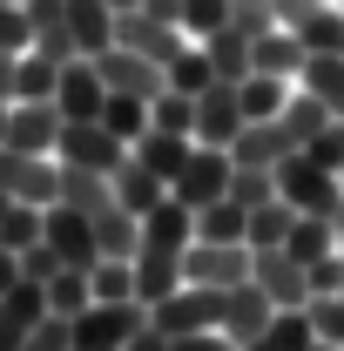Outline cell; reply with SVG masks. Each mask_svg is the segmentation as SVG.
Returning a JSON list of instances; mask_svg holds the SVG:
<instances>
[{"label":"cell","mask_w":344,"mask_h":351,"mask_svg":"<svg viewBox=\"0 0 344 351\" xmlns=\"http://www.w3.org/2000/svg\"><path fill=\"white\" fill-rule=\"evenodd\" d=\"M277 122H284V135H291V142H317V135H324V122H331V108H324V101H317V95H304V88H291V101H284V115H277Z\"/></svg>","instance_id":"cell-35"},{"label":"cell","mask_w":344,"mask_h":351,"mask_svg":"<svg viewBox=\"0 0 344 351\" xmlns=\"http://www.w3.org/2000/svg\"><path fill=\"white\" fill-rule=\"evenodd\" d=\"M95 243H101V257H135L142 250V217L122 210V203L95 210Z\"/></svg>","instance_id":"cell-29"},{"label":"cell","mask_w":344,"mask_h":351,"mask_svg":"<svg viewBox=\"0 0 344 351\" xmlns=\"http://www.w3.org/2000/svg\"><path fill=\"white\" fill-rule=\"evenodd\" d=\"M230 176H236L230 149L196 142V156H189V162H182V176L169 182V196H175V203H189V210H203V203H223V196H230Z\"/></svg>","instance_id":"cell-4"},{"label":"cell","mask_w":344,"mask_h":351,"mask_svg":"<svg viewBox=\"0 0 344 351\" xmlns=\"http://www.w3.org/2000/svg\"><path fill=\"white\" fill-rule=\"evenodd\" d=\"M310 311H277L270 324H263V338H250V345H236V351H310Z\"/></svg>","instance_id":"cell-32"},{"label":"cell","mask_w":344,"mask_h":351,"mask_svg":"<svg viewBox=\"0 0 344 351\" xmlns=\"http://www.w3.org/2000/svg\"><path fill=\"white\" fill-rule=\"evenodd\" d=\"M291 149H297V142L284 135V122H243L236 142H230V162H236V169H277Z\"/></svg>","instance_id":"cell-15"},{"label":"cell","mask_w":344,"mask_h":351,"mask_svg":"<svg viewBox=\"0 0 344 351\" xmlns=\"http://www.w3.org/2000/svg\"><path fill=\"white\" fill-rule=\"evenodd\" d=\"M203 54H210L216 82H243V75H250V34H243V27H216V34H203Z\"/></svg>","instance_id":"cell-31"},{"label":"cell","mask_w":344,"mask_h":351,"mask_svg":"<svg viewBox=\"0 0 344 351\" xmlns=\"http://www.w3.org/2000/svg\"><path fill=\"white\" fill-rule=\"evenodd\" d=\"M54 82H61V61L41 54V47H21V61H14V101H54Z\"/></svg>","instance_id":"cell-27"},{"label":"cell","mask_w":344,"mask_h":351,"mask_svg":"<svg viewBox=\"0 0 344 351\" xmlns=\"http://www.w3.org/2000/svg\"><path fill=\"white\" fill-rule=\"evenodd\" d=\"M338 7H344V0H338Z\"/></svg>","instance_id":"cell-64"},{"label":"cell","mask_w":344,"mask_h":351,"mask_svg":"<svg viewBox=\"0 0 344 351\" xmlns=\"http://www.w3.org/2000/svg\"><path fill=\"white\" fill-rule=\"evenodd\" d=\"M14 7H27V0H14Z\"/></svg>","instance_id":"cell-62"},{"label":"cell","mask_w":344,"mask_h":351,"mask_svg":"<svg viewBox=\"0 0 344 351\" xmlns=\"http://www.w3.org/2000/svg\"><path fill=\"white\" fill-rule=\"evenodd\" d=\"M27 27H34L27 47H41L54 61H75V54H82L75 34H68V0H27Z\"/></svg>","instance_id":"cell-19"},{"label":"cell","mask_w":344,"mask_h":351,"mask_svg":"<svg viewBox=\"0 0 344 351\" xmlns=\"http://www.w3.org/2000/svg\"><path fill=\"white\" fill-rule=\"evenodd\" d=\"M250 68H257V75H284V82H297L304 41L291 34V27H270V34H257V41H250Z\"/></svg>","instance_id":"cell-25"},{"label":"cell","mask_w":344,"mask_h":351,"mask_svg":"<svg viewBox=\"0 0 344 351\" xmlns=\"http://www.w3.org/2000/svg\"><path fill=\"white\" fill-rule=\"evenodd\" d=\"M338 298H344V284H338Z\"/></svg>","instance_id":"cell-63"},{"label":"cell","mask_w":344,"mask_h":351,"mask_svg":"<svg viewBox=\"0 0 344 351\" xmlns=\"http://www.w3.org/2000/svg\"><path fill=\"white\" fill-rule=\"evenodd\" d=\"M291 88H297V82H284V75H257V68H250V75L236 82L243 122H277V115H284V101H291Z\"/></svg>","instance_id":"cell-23"},{"label":"cell","mask_w":344,"mask_h":351,"mask_svg":"<svg viewBox=\"0 0 344 351\" xmlns=\"http://www.w3.org/2000/svg\"><path fill=\"white\" fill-rule=\"evenodd\" d=\"M277 317V304L263 298L257 277H243V284H230L223 291V338L230 345H250V338H263V324Z\"/></svg>","instance_id":"cell-13"},{"label":"cell","mask_w":344,"mask_h":351,"mask_svg":"<svg viewBox=\"0 0 344 351\" xmlns=\"http://www.w3.org/2000/svg\"><path fill=\"white\" fill-rule=\"evenodd\" d=\"M0 189L14 196V203H54V189H61V162L54 156H21V149H0Z\"/></svg>","instance_id":"cell-10"},{"label":"cell","mask_w":344,"mask_h":351,"mask_svg":"<svg viewBox=\"0 0 344 351\" xmlns=\"http://www.w3.org/2000/svg\"><path fill=\"white\" fill-rule=\"evenodd\" d=\"M122 351H169V338H162V331L149 324V331H135V338H129V345H122Z\"/></svg>","instance_id":"cell-54"},{"label":"cell","mask_w":344,"mask_h":351,"mask_svg":"<svg viewBox=\"0 0 344 351\" xmlns=\"http://www.w3.org/2000/svg\"><path fill=\"white\" fill-rule=\"evenodd\" d=\"M230 27H243L250 41L277 27V14H270V0H230Z\"/></svg>","instance_id":"cell-46"},{"label":"cell","mask_w":344,"mask_h":351,"mask_svg":"<svg viewBox=\"0 0 344 351\" xmlns=\"http://www.w3.org/2000/svg\"><path fill=\"white\" fill-rule=\"evenodd\" d=\"M142 7H149L156 21H175V27H182V0H142Z\"/></svg>","instance_id":"cell-55"},{"label":"cell","mask_w":344,"mask_h":351,"mask_svg":"<svg viewBox=\"0 0 344 351\" xmlns=\"http://www.w3.org/2000/svg\"><path fill=\"white\" fill-rule=\"evenodd\" d=\"M169 351H236L223 331H182V338H169Z\"/></svg>","instance_id":"cell-51"},{"label":"cell","mask_w":344,"mask_h":351,"mask_svg":"<svg viewBox=\"0 0 344 351\" xmlns=\"http://www.w3.org/2000/svg\"><path fill=\"white\" fill-rule=\"evenodd\" d=\"M216 27H230V0H182V34L203 41Z\"/></svg>","instance_id":"cell-42"},{"label":"cell","mask_w":344,"mask_h":351,"mask_svg":"<svg viewBox=\"0 0 344 351\" xmlns=\"http://www.w3.org/2000/svg\"><path fill=\"white\" fill-rule=\"evenodd\" d=\"M310 331L317 338H331V345H344V298H310Z\"/></svg>","instance_id":"cell-45"},{"label":"cell","mask_w":344,"mask_h":351,"mask_svg":"<svg viewBox=\"0 0 344 351\" xmlns=\"http://www.w3.org/2000/svg\"><path fill=\"white\" fill-rule=\"evenodd\" d=\"M7 108H14V101H7V95H0V142H7Z\"/></svg>","instance_id":"cell-58"},{"label":"cell","mask_w":344,"mask_h":351,"mask_svg":"<svg viewBox=\"0 0 344 351\" xmlns=\"http://www.w3.org/2000/svg\"><path fill=\"white\" fill-rule=\"evenodd\" d=\"M54 270H61V257L47 250V237H41V243H34V250H21V277H34V284H47Z\"/></svg>","instance_id":"cell-50"},{"label":"cell","mask_w":344,"mask_h":351,"mask_svg":"<svg viewBox=\"0 0 344 351\" xmlns=\"http://www.w3.org/2000/svg\"><path fill=\"white\" fill-rule=\"evenodd\" d=\"M284 250H291L297 263L338 257V230H331V217H304V210H297V223H291V237H284Z\"/></svg>","instance_id":"cell-34"},{"label":"cell","mask_w":344,"mask_h":351,"mask_svg":"<svg viewBox=\"0 0 344 351\" xmlns=\"http://www.w3.org/2000/svg\"><path fill=\"white\" fill-rule=\"evenodd\" d=\"M243 129V101H236V82H210L196 95V142H210V149H230Z\"/></svg>","instance_id":"cell-14"},{"label":"cell","mask_w":344,"mask_h":351,"mask_svg":"<svg viewBox=\"0 0 344 351\" xmlns=\"http://www.w3.org/2000/svg\"><path fill=\"white\" fill-rule=\"evenodd\" d=\"M297 88H304V95H317L331 115H344V54H304Z\"/></svg>","instance_id":"cell-26"},{"label":"cell","mask_w":344,"mask_h":351,"mask_svg":"<svg viewBox=\"0 0 344 351\" xmlns=\"http://www.w3.org/2000/svg\"><path fill=\"white\" fill-rule=\"evenodd\" d=\"M182 291V257L175 250H135V304H162Z\"/></svg>","instance_id":"cell-21"},{"label":"cell","mask_w":344,"mask_h":351,"mask_svg":"<svg viewBox=\"0 0 344 351\" xmlns=\"http://www.w3.org/2000/svg\"><path fill=\"white\" fill-rule=\"evenodd\" d=\"M331 230H338V250H344V196H338V210H331Z\"/></svg>","instance_id":"cell-57"},{"label":"cell","mask_w":344,"mask_h":351,"mask_svg":"<svg viewBox=\"0 0 344 351\" xmlns=\"http://www.w3.org/2000/svg\"><path fill=\"white\" fill-rule=\"evenodd\" d=\"M304 270H310V298H338V284H344V250H338V257L304 263Z\"/></svg>","instance_id":"cell-49"},{"label":"cell","mask_w":344,"mask_h":351,"mask_svg":"<svg viewBox=\"0 0 344 351\" xmlns=\"http://www.w3.org/2000/svg\"><path fill=\"white\" fill-rule=\"evenodd\" d=\"M54 142H61V108H54V101H14V108H7V142H0V149L54 156Z\"/></svg>","instance_id":"cell-12"},{"label":"cell","mask_w":344,"mask_h":351,"mask_svg":"<svg viewBox=\"0 0 344 351\" xmlns=\"http://www.w3.org/2000/svg\"><path fill=\"white\" fill-rule=\"evenodd\" d=\"M88 284H95V304H122L135 298V257H101L88 270Z\"/></svg>","instance_id":"cell-39"},{"label":"cell","mask_w":344,"mask_h":351,"mask_svg":"<svg viewBox=\"0 0 344 351\" xmlns=\"http://www.w3.org/2000/svg\"><path fill=\"white\" fill-rule=\"evenodd\" d=\"M277 196L291 203V210H304V217H331L344 196V176L324 169L310 149H291L284 162H277Z\"/></svg>","instance_id":"cell-1"},{"label":"cell","mask_w":344,"mask_h":351,"mask_svg":"<svg viewBox=\"0 0 344 351\" xmlns=\"http://www.w3.org/2000/svg\"><path fill=\"white\" fill-rule=\"evenodd\" d=\"M310 7H324V0H270V14H277V27H297Z\"/></svg>","instance_id":"cell-52"},{"label":"cell","mask_w":344,"mask_h":351,"mask_svg":"<svg viewBox=\"0 0 344 351\" xmlns=\"http://www.w3.org/2000/svg\"><path fill=\"white\" fill-rule=\"evenodd\" d=\"M291 34L304 41V54H344V7H338V0L310 7V14H304Z\"/></svg>","instance_id":"cell-30"},{"label":"cell","mask_w":344,"mask_h":351,"mask_svg":"<svg viewBox=\"0 0 344 351\" xmlns=\"http://www.w3.org/2000/svg\"><path fill=\"white\" fill-rule=\"evenodd\" d=\"M101 101H108V82H101L95 54L61 61V82H54V108H61V122H101Z\"/></svg>","instance_id":"cell-6"},{"label":"cell","mask_w":344,"mask_h":351,"mask_svg":"<svg viewBox=\"0 0 344 351\" xmlns=\"http://www.w3.org/2000/svg\"><path fill=\"white\" fill-rule=\"evenodd\" d=\"M135 331H149V304H135V298H122V304H88L75 317V351H122Z\"/></svg>","instance_id":"cell-3"},{"label":"cell","mask_w":344,"mask_h":351,"mask_svg":"<svg viewBox=\"0 0 344 351\" xmlns=\"http://www.w3.org/2000/svg\"><path fill=\"white\" fill-rule=\"evenodd\" d=\"M108 7H115V14H122V7H142V0H108Z\"/></svg>","instance_id":"cell-60"},{"label":"cell","mask_w":344,"mask_h":351,"mask_svg":"<svg viewBox=\"0 0 344 351\" xmlns=\"http://www.w3.org/2000/svg\"><path fill=\"white\" fill-rule=\"evenodd\" d=\"M162 82H169L175 95H203V88L216 82V68H210V54H203V41L175 47V61H169V68H162Z\"/></svg>","instance_id":"cell-36"},{"label":"cell","mask_w":344,"mask_h":351,"mask_svg":"<svg viewBox=\"0 0 344 351\" xmlns=\"http://www.w3.org/2000/svg\"><path fill=\"white\" fill-rule=\"evenodd\" d=\"M250 277L263 284V298L277 311H304L310 304V270L291 250H250Z\"/></svg>","instance_id":"cell-9"},{"label":"cell","mask_w":344,"mask_h":351,"mask_svg":"<svg viewBox=\"0 0 344 351\" xmlns=\"http://www.w3.org/2000/svg\"><path fill=\"white\" fill-rule=\"evenodd\" d=\"M250 277V243H189L182 250V284H210V291H230Z\"/></svg>","instance_id":"cell-8"},{"label":"cell","mask_w":344,"mask_h":351,"mask_svg":"<svg viewBox=\"0 0 344 351\" xmlns=\"http://www.w3.org/2000/svg\"><path fill=\"white\" fill-rule=\"evenodd\" d=\"M54 156H61V162H82V169L115 176L122 162H129V142H122L115 129H101V122H61V142H54Z\"/></svg>","instance_id":"cell-5"},{"label":"cell","mask_w":344,"mask_h":351,"mask_svg":"<svg viewBox=\"0 0 344 351\" xmlns=\"http://www.w3.org/2000/svg\"><path fill=\"white\" fill-rule=\"evenodd\" d=\"M310 351H344V345H331V338H310Z\"/></svg>","instance_id":"cell-59"},{"label":"cell","mask_w":344,"mask_h":351,"mask_svg":"<svg viewBox=\"0 0 344 351\" xmlns=\"http://www.w3.org/2000/svg\"><path fill=\"white\" fill-rule=\"evenodd\" d=\"M41 223H47L41 203H7V217H0V243H7V250H34V243H41Z\"/></svg>","instance_id":"cell-40"},{"label":"cell","mask_w":344,"mask_h":351,"mask_svg":"<svg viewBox=\"0 0 344 351\" xmlns=\"http://www.w3.org/2000/svg\"><path fill=\"white\" fill-rule=\"evenodd\" d=\"M95 68H101V82H108V95H162V61H149V54H135V47H101L95 54Z\"/></svg>","instance_id":"cell-11"},{"label":"cell","mask_w":344,"mask_h":351,"mask_svg":"<svg viewBox=\"0 0 344 351\" xmlns=\"http://www.w3.org/2000/svg\"><path fill=\"white\" fill-rule=\"evenodd\" d=\"M68 34H75L82 54L115 47V7H108V0H68Z\"/></svg>","instance_id":"cell-22"},{"label":"cell","mask_w":344,"mask_h":351,"mask_svg":"<svg viewBox=\"0 0 344 351\" xmlns=\"http://www.w3.org/2000/svg\"><path fill=\"white\" fill-rule=\"evenodd\" d=\"M196 237H203V243H250V210H243L236 196L203 203V210H196Z\"/></svg>","instance_id":"cell-28"},{"label":"cell","mask_w":344,"mask_h":351,"mask_svg":"<svg viewBox=\"0 0 344 351\" xmlns=\"http://www.w3.org/2000/svg\"><path fill=\"white\" fill-rule=\"evenodd\" d=\"M108 182H115V203H122V210H135V217H149V210H156V203L169 196V182H162V176L149 169V162H142L135 149H129V162H122V169L108 176Z\"/></svg>","instance_id":"cell-18"},{"label":"cell","mask_w":344,"mask_h":351,"mask_svg":"<svg viewBox=\"0 0 344 351\" xmlns=\"http://www.w3.org/2000/svg\"><path fill=\"white\" fill-rule=\"evenodd\" d=\"M41 237H47V250H54L61 263H75V270H95V263H101V243H95V217H88V210L47 203Z\"/></svg>","instance_id":"cell-7"},{"label":"cell","mask_w":344,"mask_h":351,"mask_svg":"<svg viewBox=\"0 0 344 351\" xmlns=\"http://www.w3.org/2000/svg\"><path fill=\"white\" fill-rule=\"evenodd\" d=\"M14 284H21V250H7V243H0V298H7Z\"/></svg>","instance_id":"cell-53"},{"label":"cell","mask_w":344,"mask_h":351,"mask_svg":"<svg viewBox=\"0 0 344 351\" xmlns=\"http://www.w3.org/2000/svg\"><path fill=\"white\" fill-rule=\"evenodd\" d=\"M149 129H175V135H196V95H175V88H162V95L149 101Z\"/></svg>","instance_id":"cell-41"},{"label":"cell","mask_w":344,"mask_h":351,"mask_svg":"<svg viewBox=\"0 0 344 351\" xmlns=\"http://www.w3.org/2000/svg\"><path fill=\"white\" fill-rule=\"evenodd\" d=\"M189 243H196V210L175 203V196H162V203L142 217V250H175V257H182Z\"/></svg>","instance_id":"cell-17"},{"label":"cell","mask_w":344,"mask_h":351,"mask_svg":"<svg viewBox=\"0 0 344 351\" xmlns=\"http://www.w3.org/2000/svg\"><path fill=\"white\" fill-rule=\"evenodd\" d=\"M149 324H156L162 338H182V331H223V291H210V284H182V291L162 298V304H149Z\"/></svg>","instance_id":"cell-2"},{"label":"cell","mask_w":344,"mask_h":351,"mask_svg":"<svg viewBox=\"0 0 344 351\" xmlns=\"http://www.w3.org/2000/svg\"><path fill=\"white\" fill-rule=\"evenodd\" d=\"M230 196H236L243 210L270 203V196H277V169H236V176H230Z\"/></svg>","instance_id":"cell-44"},{"label":"cell","mask_w":344,"mask_h":351,"mask_svg":"<svg viewBox=\"0 0 344 351\" xmlns=\"http://www.w3.org/2000/svg\"><path fill=\"white\" fill-rule=\"evenodd\" d=\"M7 203H14V196H7V189H0V217H7Z\"/></svg>","instance_id":"cell-61"},{"label":"cell","mask_w":344,"mask_h":351,"mask_svg":"<svg viewBox=\"0 0 344 351\" xmlns=\"http://www.w3.org/2000/svg\"><path fill=\"white\" fill-rule=\"evenodd\" d=\"M304 149H310L324 169H338V176H344V115H331V122H324V135H317V142H304Z\"/></svg>","instance_id":"cell-47"},{"label":"cell","mask_w":344,"mask_h":351,"mask_svg":"<svg viewBox=\"0 0 344 351\" xmlns=\"http://www.w3.org/2000/svg\"><path fill=\"white\" fill-rule=\"evenodd\" d=\"M27 41H34V27H27V7L0 0V47H7V54H21Z\"/></svg>","instance_id":"cell-48"},{"label":"cell","mask_w":344,"mask_h":351,"mask_svg":"<svg viewBox=\"0 0 344 351\" xmlns=\"http://www.w3.org/2000/svg\"><path fill=\"white\" fill-rule=\"evenodd\" d=\"M41 291H47V311H54V317H82V311L95 304V284H88V270H75V263H61Z\"/></svg>","instance_id":"cell-33"},{"label":"cell","mask_w":344,"mask_h":351,"mask_svg":"<svg viewBox=\"0 0 344 351\" xmlns=\"http://www.w3.org/2000/svg\"><path fill=\"white\" fill-rule=\"evenodd\" d=\"M41 317H47V291L34 277H21V284L0 298V351H21V338H27Z\"/></svg>","instance_id":"cell-16"},{"label":"cell","mask_w":344,"mask_h":351,"mask_svg":"<svg viewBox=\"0 0 344 351\" xmlns=\"http://www.w3.org/2000/svg\"><path fill=\"white\" fill-rule=\"evenodd\" d=\"M54 162H61V156H54ZM54 203H68V210H88V217H95V210H108V203H115V182H108L101 169L61 162V189H54Z\"/></svg>","instance_id":"cell-20"},{"label":"cell","mask_w":344,"mask_h":351,"mask_svg":"<svg viewBox=\"0 0 344 351\" xmlns=\"http://www.w3.org/2000/svg\"><path fill=\"white\" fill-rule=\"evenodd\" d=\"M21 351H75V317H54V311H47L41 324L21 338Z\"/></svg>","instance_id":"cell-43"},{"label":"cell","mask_w":344,"mask_h":351,"mask_svg":"<svg viewBox=\"0 0 344 351\" xmlns=\"http://www.w3.org/2000/svg\"><path fill=\"white\" fill-rule=\"evenodd\" d=\"M14 61H21V54H7V47H0V95H7V101H14Z\"/></svg>","instance_id":"cell-56"},{"label":"cell","mask_w":344,"mask_h":351,"mask_svg":"<svg viewBox=\"0 0 344 351\" xmlns=\"http://www.w3.org/2000/svg\"><path fill=\"white\" fill-rule=\"evenodd\" d=\"M291 223H297V210H291L284 196H270V203H257V210H250V250H284Z\"/></svg>","instance_id":"cell-37"},{"label":"cell","mask_w":344,"mask_h":351,"mask_svg":"<svg viewBox=\"0 0 344 351\" xmlns=\"http://www.w3.org/2000/svg\"><path fill=\"white\" fill-rule=\"evenodd\" d=\"M135 156H142L149 169L162 176V182H175V176H182V162L196 156V135H175V129H142Z\"/></svg>","instance_id":"cell-24"},{"label":"cell","mask_w":344,"mask_h":351,"mask_svg":"<svg viewBox=\"0 0 344 351\" xmlns=\"http://www.w3.org/2000/svg\"><path fill=\"white\" fill-rule=\"evenodd\" d=\"M101 129H115L135 149L142 129H149V95H108V101H101Z\"/></svg>","instance_id":"cell-38"}]
</instances>
